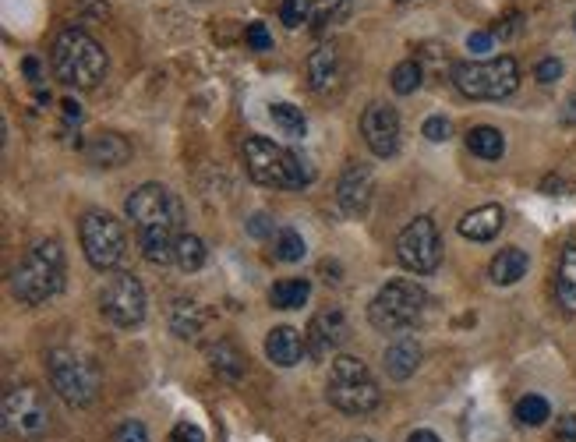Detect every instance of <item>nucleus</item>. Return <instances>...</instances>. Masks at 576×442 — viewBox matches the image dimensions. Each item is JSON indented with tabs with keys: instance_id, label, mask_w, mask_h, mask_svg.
<instances>
[{
	"instance_id": "20e7f679",
	"label": "nucleus",
	"mask_w": 576,
	"mask_h": 442,
	"mask_svg": "<svg viewBox=\"0 0 576 442\" xmlns=\"http://www.w3.org/2000/svg\"><path fill=\"white\" fill-rule=\"evenodd\" d=\"M326 397L343 414H372L382 404V389L375 382L372 368L364 365L361 358L340 354L333 361V368H329Z\"/></svg>"
},
{
	"instance_id": "9b49d317",
	"label": "nucleus",
	"mask_w": 576,
	"mask_h": 442,
	"mask_svg": "<svg viewBox=\"0 0 576 442\" xmlns=\"http://www.w3.org/2000/svg\"><path fill=\"white\" fill-rule=\"evenodd\" d=\"M4 428L15 439H36L50 428V404L43 389L36 386H11L4 393Z\"/></svg>"
},
{
	"instance_id": "58836bf2",
	"label": "nucleus",
	"mask_w": 576,
	"mask_h": 442,
	"mask_svg": "<svg viewBox=\"0 0 576 442\" xmlns=\"http://www.w3.org/2000/svg\"><path fill=\"white\" fill-rule=\"evenodd\" d=\"M467 46H470V50H474V54H478V57H485L488 50H492V46H495V36H492V32H470V36H467Z\"/></svg>"
},
{
	"instance_id": "f03ea898",
	"label": "nucleus",
	"mask_w": 576,
	"mask_h": 442,
	"mask_svg": "<svg viewBox=\"0 0 576 442\" xmlns=\"http://www.w3.org/2000/svg\"><path fill=\"white\" fill-rule=\"evenodd\" d=\"M50 61H54V75L71 89H96L107 78V50L85 29H64Z\"/></svg>"
},
{
	"instance_id": "dca6fc26",
	"label": "nucleus",
	"mask_w": 576,
	"mask_h": 442,
	"mask_svg": "<svg viewBox=\"0 0 576 442\" xmlns=\"http://www.w3.org/2000/svg\"><path fill=\"white\" fill-rule=\"evenodd\" d=\"M85 156L96 167H124L131 160V142L117 131H99L85 142Z\"/></svg>"
},
{
	"instance_id": "79ce46f5",
	"label": "nucleus",
	"mask_w": 576,
	"mask_h": 442,
	"mask_svg": "<svg viewBox=\"0 0 576 442\" xmlns=\"http://www.w3.org/2000/svg\"><path fill=\"white\" fill-rule=\"evenodd\" d=\"M407 442H439V435H435L432 428H417V432L407 435Z\"/></svg>"
},
{
	"instance_id": "ea45409f",
	"label": "nucleus",
	"mask_w": 576,
	"mask_h": 442,
	"mask_svg": "<svg viewBox=\"0 0 576 442\" xmlns=\"http://www.w3.org/2000/svg\"><path fill=\"white\" fill-rule=\"evenodd\" d=\"M248 234L251 237H269L273 234V220H269V213H255L248 220Z\"/></svg>"
},
{
	"instance_id": "c756f323",
	"label": "nucleus",
	"mask_w": 576,
	"mask_h": 442,
	"mask_svg": "<svg viewBox=\"0 0 576 442\" xmlns=\"http://www.w3.org/2000/svg\"><path fill=\"white\" fill-rule=\"evenodd\" d=\"M269 117H273L276 128L290 138H304V131H308V121H304V114L294 107V103H273V107H269Z\"/></svg>"
},
{
	"instance_id": "a878e982",
	"label": "nucleus",
	"mask_w": 576,
	"mask_h": 442,
	"mask_svg": "<svg viewBox=\"0 0 576 442\" xmlns=\"http://www.w3.org/2000/svg\"><path fill=\"white\" fill-rule=\"evenodd\" d=\"M308 298H311V283L308 280H280L273 290H269L273 308H283V312H294V308H301Z\"/></svg>"
},
{
	"instance_id": "e433bc0d",
	"label": "nucleus",
	"mask_w": 576,
	"mask_h": 442,
	"mask_svg": "<svg viewBox=\"0 0 576 442\" xmlns=\"http://www.w3.org/2000/svg\"><path fill=\"white\" fill-rule=\"evenodd\" d=\"M534 78H538L541 85H552V82H559L562 78V64L555 61V57H545V61L534 68Z\"/></svg>"
},
{
	"instance_id": "9d476101",
	"label": "nucleus",
	"mask_w": 576,
	"mask_h": 442,
	"mask_svg": "<svg viewBox=\"0 0 576 442\" xmlns=\"http://www.w3.org/2000/svg\"><path fill=\"white\" fill-rule=\"evenodd\" d=\"M99 312L121 329H131L145 319V287L131 273H110L99 287Z\"/></svg>"
},
{
	"instance_id": "37998d69",
	"label": "nucleus",
	"mask_w": 576,
	"mask_h": 442,
	"mask_svg": "<svg viewBox=\"0 0 576 442\" xmlns=\"http://www.w3.org/2000/svg\"><path fill=\"white\" fill-rule=\"evenodd\" d=\"M64 114H68V121H82V110H78L75 100H64Z\"/></svg>"
},
{
	"instance_id": "bb28decb",
	"label": "nucleus",
	"mask_w": 576,
	"mask_h": 442,
	"mask_svg": "<svg viewBox=\"0 0 576 442\" xmlns=\"http://www.w3.org/2000/svg\"><path fill=\"white\" fill-rule=\"evenodd\" d=\"M174 266H181L184 273H198V269L205 266V244H202V237H195V234H181V237H177Z\"/></svg>"
},
{
	"instance_id": "7ed1b4c3",
	"label": "nucleus",
	"mask_w": 576,
	"mask_h": 442,
	"mask_svg": "<svg viewBox=\"0 0 576 442\" xmlns=\"http://www.w3.org/2000/svg\"><path fill=\"white\" fill-rule=\"evenodd\" d=\"M64 248L57 241H39L29 255L22 259V266L11 276V290L22 305H43V301L57 298L64 290Z\"/></svg>"
},
{
	"instance_id": "72a5a7b5",
	"label": "nucleus",
	"mask_w": 576,
	"mask_h": 442,
	"mask_svg": "<svg viewBox=\"0 0 576 442\" xmlns=\"http://www.w3.org/2000/svg\"><path fill=\"white\" fill-rule=\"evenodd\" d=\"M114 442H149V432H145V425H142V421L128 418L121 428H117Z\"/></svg>"
},
{
	"instance_id": "5701e85b",
	"label": "nucleus",
	"mask_w": 576,
	"mask_h": 442,
	"mask_svg": "<svg viewBox=\"0 0 576 442\" xmlns=\"http://www.w3.org/2000/svg\"><path fill=\"white\" fill-rule=\"evenodd\" d=\"M202 326H205V312L195 301L177 298L174 305H170V329H174L181 340H195V336L202 333Z\"/></svg>"
},
{
	"instance_id": "f8f14e48",
	"label": "nucleus",
	"mask_w": 576,
	"mask_h": 442,
	"mask_svg": "<svg viewBox=\"0 0 576 442\" xmlns=\"http://www.w3.org/2000/svg\"><path fill=\"white\" fill-rule=\"evenodd\" d=\"M396 259L417 276L439 269L442 241H439V230H435V223L428 220V216H417V220H410L407 227L400 230V237H396Z\"/></svg>"
},
{
	"instance_id": "ddd939ff",
	"label": "nucleus",
	"mask_w": 576,
	"mask_h": 442,
	"mask_svg": "<svg viewBox=\"0 0 576 442\" xmlns=\"http://www.w3.org/2000/svg\"><path fill=\"white\" fill-rule=\"evenodd\" d=\"M350 336V326H347V315L340 312V308H322L315 319L308 322V333H304V347H308V354L315 361L329 358V354H336L347 343Z\"/></svg>"
},
{
	"instance_id": "a211bd4d",
	"label": "nucleus",
	"mask_w": 576,
	"mask_h": 442,
	"mask_svg": "<svg viewBox=\"0 0 576 442\" xmlns=\"http://www.w3.org/2000/svg\"><path fill=\"white\" fill-rule=\"evenodd\" d=\"M502 223H506L502 206H481V209H470V213L456 223V230H460V237H467V241H492L502 230Z\"/></svg>"
},
{
	"instance_id": "a19ab883",
	"label": "nucleus",
	"mask_w": 576,
	"mask_h": 442,
	"mask_svg": "<svg viewBox=\"0 0 576 442\" xmlns=\"http://www.w3.org/2000/svg\"><path fill=\"white\" fill-rule=\"evenodd\" d=\"M559 439L562 442H576V414H566V418H559Z\"/></svg>"
},
{
	"instance_id": "412c9836",
	"label": "nucleus",
	"mask_w": 576,
	"mask_h": 442,
	"mask_svg": "<svg viewBox=\"0 0 576 442\" xmlns=\"http://www.w3.org/2000/svg\"><path fill=\"white\" fill-rule=\"evenodd\" d=\"M527 269H531V259H527L523 248H502L492 259V266H488V276L499 287H513V283H520L527 276Z\"/></svg>"
},
{
	"instance_id": "f257e3e1",
	"label": "nucleus",
	"mask_w": 576,
	"mask_h": 442,
	"mask_svg": "<svg viewBox=\"0 0 576 442\" xmlns=\"http://www.w3.org/2000/svg\"><path fill=\"white\" fill-rule=\"evenodd\" d=\"M124 213L135 223L145 262L170 266L177 252V237L184 234V209L174 191L163 184H142L128 195Z\"/></svg>"
},
{
	"instance_id": "2f4dec72",
	"label": "nucleus",
	"mask_w": 576,
	"mask_h": 442,
	"mask_svg": "<svg viewBox=\"0 0 576 442\" xmlns=\"http://www.w3.org/2000/svg\"><path fill=\"white\" fill-rule=\"evenodd\" d=\"M393 92H400V96H410V92H417L421 89V64L417 61H403V64H396L393 68Z\"/></svg>"
},
{
	"instance_id": "0eeeda50",
	"label": "nucleus",
	"mask_w": 576,
	"mask_h": 442,
	"mask_svg": "<svg viewBox=\"0 0 576 442\" xmlns=\"http://www.w3.org/2000/svg\"><path fill=\"white\" fill-rule=\"evenodd\" d=\"M428 305V294L421 283L414 280H393L375 294L372 308H368V319L379 333H400V329L414 326L421 319Z\"/></svg>"
},
{
	"instance_id": "f704fd0d",
	"label": "nucleus",
	"mask_w": 576,
	"mask_h": 442,
	"mask_svg": "<svg viewBox=\"0 0 576 442\" xmlns=\"http://www.w3.org/2000/svg\"><path fill=\"white\" fill-rule=\"evenodd\" d=\"M421 131H425L428 142H446V138L453 135V128H449L446 117H428L425 128H421Z\"/></svg>"
},
{
	"instance_id": "cd10ccee",
	"label": "nucleus",
	"mask_w": 576,
	"mask_h": 442,
	"mask_svg": "<svg viewBox=\"0 0 576 442\" xmlns=\"http://www.w3.org/2000/svg\"><path fill=\"white\" fill-rule=\"evenodd\" d=\"M350 15L347 0H311V29H329V25H340Z\"/></svg>"
},
{
	"instance_id": "4be33fe9",
	"label": "nucleus",
	"mask_w": 576,
	"mask_h": 442,
	"mask_svg": "<svg viewBox=\"0 0 576 442\" xmlns=\"http://www.w3.org/2000/svg\"><path fill=\"white\" fill-rule=\"evenodd\" d=\"M555 298L559 308L569 315H576V244H569L559 255V269H555Z\"/></svg>"
},
{
	"instance_id": "c03bdc74",
	"label": "nucleus",
	"mask_w": 576,
	"mask_h": 442,
	"mask_svg": "<svg viewBox=\"0 0 576 442\" xmlns=\"http://www.w3.org/2000/svg\"><path fill=\"white\" fill-rule=\"evenodd\" d=\"M566 117H569V121H576V100L569 103V114H566Z\"/></svg>"
},
{
	"instance_id": "6e6552de",
	"label": "nucleus",
	"mask_w": 576,
	"mask_h": 442,
	"mask_svg": "<svg viewBox=\"0 0 576 442\" xmlns=\"http://www.w3.org/2000/svg\"><path fill=\"white\" fill-rule=\"evenodd\" d=\"M46 372H50V386L57 389V397L68 407H89L99 393V375L92 361H85L75 351H57L46 354Z\"/></svg>"
},
{
	"instance_id": "b1692460",
	"label": "nucleus",
	"mask_w": 576,
	"mask_h": 442,
	"mask_svg": "<svg viewBox=\"0 0 576 442\" xmlns=\"http://www.w3.org/2000/svg\"><path fill=\"white\" fill-rule=\"evenodd\" d=\"M467 149L474 156H481V160H502L506 138H502V131L492 128V124H478V128L467 131Z\"/></svg>"
},
{
	"instance_id": "423d86ee",
	"label": "nucleus",
	"mask_w": 576,
	"mask_h": 442,
	"mask_svg": "<svg viewBox=\"0 0 576 442\" xmlns=\"http://www.w3.org/2000/svg\"><path fill=\"white\" fill-rule=\"evenodd\" d=\"M453 85L467 100H506L520 85V64L513 57L463 61L453 68Z\"/></svg>"
},
{
	"instance_id": "a18cd8bd",
	"label": "nucleus",
	"mask_w": 576,
	"mask_h": 442,
	"mask_svg": "<svg viewBox=\"0 0 576 442\" xmlns=\"http://www.w3.org/2000/svg\"><path fill=\"white\" fill-rule=\"evenodd\" d=\"M347 442H372V439H364V435H354V439H347Z\"/></svg>"
},
{
	"instance_id": "473e14b6",
	"label": "nucleus",
	"mask_w": 576,
	"mask_h": 442,
	"mask_svg": "<svg viewBox=\"0 0 576 442\" xmlns=\"http://www.w3.org/2000/svg\"><path fill=\"white\" fill-rule=\"evenodd\" d=\"M311 18V0H283L280 4V22L287 29H301Z\"/></svg>"
},
{
	"instance_id": "4c0bfd02",
	"label": "nucleus",
	"mask_w": 576,
	"mask_h": 442,
	"mask_svg": "<svg viewBox=\"0 0 576 442\" xmlns=\"http://www.w3.org/2000/svg\"><path fill=\"white\" fill-rule=\"evenodd\" d=\"M248 46H251V50H269V46H273V39H269V32H266V25H262V22L248 25Z\"/></svg>"
},
{
	"instance_id": "f3484780",
	"label": "nucleus",
	"mask_w": 576,
	"mask_h": 442,
	"mask_svg": "<svg viewBox=\"0 0 576 442\" xmlns=\"http://www.w3.org/2000/svg\"><path fill=\"white\" fill-rule=\"evenodd\" d=\"M308 351L301 340V333H297L294 326H276L269 329L266 336V354L269 361H273L276 368H294L297 361H301V354Z\"/></svg>"
},
{
	"instance_id": "2eb2a0df",
	"label": "nucleus",
	"mask_w": 576,
	"mask_h": 442,
	"mask_svg": "<svg viewBox=\"0 0 576 442\" xmlns=\"http://www.w3.org/2000/svg\"><path fill=\"white\" fill-rule=\"evenodd\" d=\"M372 195H375V174L364 163H350L340 174V184H336V202L347 216H364L372 209Z\"/></svg>"
},
{
	"instance_id": "7c9ffc66",
	"label": "nucleus",
	"mask_w": 576,
	"mask_h": 442,
	"mask_svg": "<svg viewBox=\"0 0 576 442\" xmlns=\"http://www.w3.org/2000/svg\"><path fill=\"white\" fill-rule=\"evenodd\" d=\"M304 237L297 234V230H290V227H283V230H276V248H273V255L280 262H301L304 259Z\"/></svg>"
},
{
	"instance_id": "c9c22d12",
	"label": "nucleus",
	"mask_w": 576,
	"mask_h": 442,
	"mask_svg": "<svg viewBox=\"0 0 576 442\" xmlns=\"http://www.w3.org/2000/svg\"><path fill=\"white\" fill-rule=\"evenodd\" d=\"M167 442H205V435H202V428L191 425V421H177Z\"/></svg>"
},
{
	"instance_id": "1a4fd4ad",
	"label": "nucleus",
	"mask_w": 576,
	"mask_h": 442,
	"mask_svg": "<svg viewBox=\"0 0 576 442\" xmlns=\"http://www.w3.org/2000/svg\"><path fill=\"white\" fill-rule=\"evenodd\" d=\"M78 237H82V252L92 269L107 273V269L121 266L124 252H128V234H124L121 220L110 213H85L78 223Z\"/></svg>"
},
{
	"instance_id": "aec40b11",
	"label": "nucleus",
	"mask_w": 576,
	"mask_h": 442,
	"mask_svg": "<svg viewBox=\"0 0 576 442\" xmlns=\"http://www.w3.org/2000/svg\"><path fill=\"white\" fill-rule=\"evenodd\" d=\"M417 365H421V343L414 340V336H400V340H393L386 347V375L396 382L410 379V375L417 372Z\"/></svg>"
},
{
	"instance_id": "4468645a",
	"label": "nucleus",
	"mask_w": 576,
	"mask_h": 442,
	"mask_svg": "<svg viewBox=\"0 0 576 442\" xmlns=\"http://www.w3.org/2000/svg\"><path fill=\"white\" fill-rule=\"evenodd\" d=\"M361 135L375 156H396V149H400V114L386 103H372L361 114Z\"/></svg>"
},
{
	"instance_id": "c85d7f7f",
	"label": "nucleus",
	"mask_w": 576,
	"mask_h": 442,
	"mask_svg": "<svg viewBox=\"0 0 576 442\" xmlns=\"http://www.w3.org/2000/svg\"><path fill=\"white\" fill-rule=\"evenodd\" d=\"M516 421L527 428H541L548 418H552V407H548L545 397H538V393H531V397H520L516 400Z\"/></svg>"
},
{
	"instance_id": "39448f33",
	"label": "nucleus",
	"mask_w": 576,
	"mask_h": 442,
	"mask_svg": "<svg viewBox=\"0 0 576 442\" xmlns=\"http://www.w3.org/2000/svg\"><path fill=\"white\" fill-rule=\"evenodd\" d=\"M244 167H248L251 181L266 184V188H283V191H297L311 181V174L304 170V163L297 160L290 149L269 142L262 135H251L244 142Z\"/></svg>"
},
{
	"instance_id": "6ab92c4d",
	"label": "nucleus",
	"mask_w": 576,
	"mask_h": 442,
	"mask_svg": "<svg viewBox=\"0 0 576 442\" xmlns=\"http://www.w3.org/2000/svg\"><path fill=\"white\" fill-rule=\"evenodd\" d=\"M340 54H336L333 46H319L315 54L308 57V85L315 92H333L340 85Z\"/></svg>"
},
{
	"instance_id": "393cba45",
	"label": "nucleus",
	"mask_w": 576,
	"mask_h": 442,
	"mask_svg": "<svg viewBox=\"0 0 576 442\" xmlns=\"http://www.w3.org/2000/svg\"><path fill=\"white\" fill-rule=\"evenodd\" d=\"M209 361H213V372L220 375V379L237 382L244 375V354L237 351L230 340L213 343V347H209Z\"/></svg>"
}]
</instances>
